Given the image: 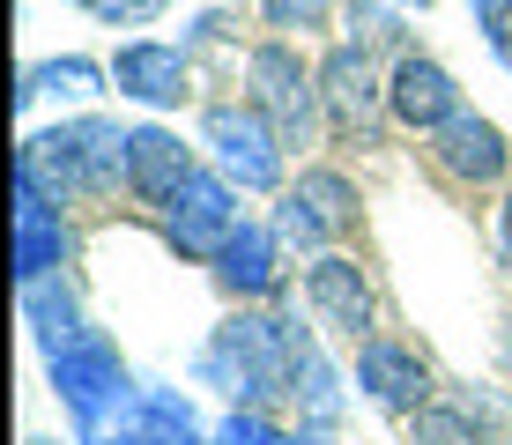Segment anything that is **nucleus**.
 Segmentation results:
<instances>
[{
  "mask_svg": "<svg viewBox=\"0 0 512 445\" xmlns=\"http://www.w3.org/2000/svg\"><path fill=\"white\" fill-rule=\"evenodd\" d=\"M245 89H253L245 104H253L290 149H305L312 127H320V112H327V104H320V75L305 67V52L282 45V38L253 45V60H245Z\"/></svg>",
  "mask_w": 512,
  "mask_h": 445,
  "instance_id": "obj_1",
  "label": "nucleus"
},
{
  "mask_svg": "<svg viewBox=\"0 0 512 445\" xmlns=\"http://www.w3.org/2000/svg\"><path fill=\"white\" fill-rule=\"evenodd\" d=\"M30 171H52V193H97L112 178H127V134L104 127V119H75V127H52L23 149Z\"/></svg>",
  "mask_w": 512,
  "mask_h": 445,
  "instance_id": "obj_2",
  "label": "nucleus"
},
{
  "mask_svg": "<svg viewBox=\"0 0 512 445\" xmlns=\"http://www.w3.org/2000/svg\"><path fill=\"white\" fill-rule=\"evenodd\" d=\"M201 134H208V149H216V171L231 178V186H245V193H268V186H282V141L268 119L253 112V104H208L201 112Z\"/></svg>",
  "mask_w": 512,
  "mask_h": 445,
  "instance_id": "obj_3",
  "label": "nucleus"
},
{
  "mask_svg": "<svg viewBox=\"0 0 512 445\" xmlns=\"http://www.w3.org/2000/svg\"><path fill=\"white\" fill-rule=\"evenodd\" d=\"M238 201H231V178L223 171H193L179 193L164 201V238L179 245L186 260H223V245L238 238Z\"/></svg>",
  "mask_w": 512,
  "mask_h": 445,
  "instance_id": "obj_4",
  "label": "nucleus"
},
{
  "mask_svg": "<svg viewBox=\"0 0 512 445\" xmlns=\"http://www.w3.org/2000/svg\"><path fill=\"white\" fill-rule=\"evenodd\" d=\"M357 223V193H349V178L342 171H305L290 193H282V216H275V238L282 245H327V238H342V230Z\"/></svg>",
  "mask_w": 512,
  "mask_h": 445,
  "instance_id": "obj_5",
  "label": "nucleus"
},
{
  "mask_svg": "<svg viewBox=\"0 0 512 445\" xmlns=\"http://www.w3.org/2000/svg\"><path fill=\"white\" fill-rule=\"evenodd\" d=\"M320 104H327V119H334L342 134L372 141V134H379V112H386V89H379L372 52H357V45H334L327 60H320Z\"/></svg>",
  "mask_w": 512,
  "mask_h": 445,
  "instance_id": "obj_6",
  "label": "nucleus"
},
{
  "mask_svg": "<svg viewBox=\"0 0 512 445\" xmlns=\"http://www.w3.org/2000/svg\"><path fill=\"white\" fill-rule=\"evenodd\" d=\"M305 297L312 312H320L327 334H342V342H372V282H364V267L349 253H320L305 267Z\"/></svg>",
  "mask_w": 512,
  "mask_h": 445,
  "instance_id": "obj_7",
  "label": "nucleus"
},
{
  "mask_svg": "<svg viewBox=\"0 0 512 445\" xmlns=\"http://www.w3.org/2000/svg\"><path fill=\"white\" fill-rule=\"evenodd\" d=\"M112 89L134 104H156V112H171V104L193 97V60L179 45H156V38H134L112 52Z\"/></svg>",
  "mask_w": 512,
  "mask_h": 445,
  "instance_id": "obj_8",
  "label": "nucleus"
},
{
  "mask_svg": "<svg viewBox=\"0 0 512 445\" xmlns=\"http://www.w3.org/2000/svg\"><path fill=\"white\" fill-rule=\"evenodd\" d=\"M386 112H394L401 127H416V134H438L453 112H468V104H461V89H453V75H446L438 60L401 52L394 75H386Z\"/></svg>",
  "mask_w": 512,
  "mask_h": 445,
  "instance_id": "obj_9",
  "label": "nucleus"
},
{
  "mask_svg": "<svg viewBox=\"0 0 512 445\" xmlns=\"http://www.w3.org/2000/svg\"><path fill=\"white\" fill-rule=\"evenodd\" d=\"M431 164L446 178H461V186H498L505 164H512V149H505V134L490 127L483 112H453L446 127L431 134Z\"/></svg>",
  "mask_w": 512,
  "mask_h": 445,
  "instance_id": "obj_10",
  "label": "nucleus"
},
{
  "mask_svg": "<svg viewBox=\"0 0 512 445\" xmlns=\"http://www.w3.org/2000/svg\"><path fill=\"white\" fill-rule=\"evenodd\" d=\"M357 386L379 408H401V416L431 408V364H423L409 342H379V334H372V342L357 349Z\"/></svg>",
  "mask_w": 512,
  "mask_h": 445,
  "instance_id": "obj_11",
  "label": "nucleus"
},
{
  "mask_svg": "<svg viewBox=\"0 0 512 445\" xmlns=\"http://www.w3.org/2000/svg\"><path fill=\"white\" fill-rule=\"evenodd\" d=\"M193 171H201V164H193V149L171 127H134L127 134V193H141V201L164 208Z\"/></svg>",
  "mask_w": 512,
  "mask_h": 445,
  "instance_id": "obj_12",
  "label": "nucleus"
},
{
  "mask_svg": "<svg viewBox=\"0 0 512 445\" xmlns=\"http://www.w3.org/2000/svg\"><path fill=\"white\" fill-rule=\"evenodd\" d=\"M275 230H260V223H245L231 245H223V260H216V275H223V290H238V297H268L275 290Z\"/></svg>",
  "mask_w": 512,
  "mask_h": 445,
  "instance_id": "obj_13",
  "label": "nucleus"
},
{
  "mask_svg": "<svg viewBox=\"0 0 512 445\" xmlns=\"http://www.w3.org/2000/svg\"><path fill=\"white\" fill-rule=\"evenodd\" d=\"M60 386H67V401H75L82 416H97V394H112V386H127V379H119L112 349L90 342L82 356H60Z\"/></svg>",
  "mask_w": 512,
  "mask_h": 445,
  "instance_id": "obj_14",
  "label": "nucleus"
},
{
  "mask_svg": "<svg viewBox=\"0 0 512 445\" xmlns=\"http://www.w3.org/2000/svg\"><path fill=\"white\" fill-rule=\"evenodd\" d=\"M112 82V67H90V60H45V67H30L23 75V104H38V97H97V89Z\"/></svg>",
  "mask_w": 512,
  "mask_h": 445,
  "instance_id": "obj_15",
  "label": "nucleus"
},
{
  "mask_svg": "<svg viewBox=\"0 0 512 445\" xmlns=\"http://www.w3.org/2000/svg\"><path fill=\"white\" fill-rule=\"evenodd\" d=\"M409 445H483V438H475V416H468V408H446V401H431V408H416V423H409Z\"/></svg>",
  "mask_w": 512,
  "mask_h": 445,
  "instance_id": "obj_16",
  "label": "nucleus"
},
{
  "mask_svg": "<svg viewBox=\"0 0 512 445\" xmlns=\"http://www.w3.org/2000/svg\"><path fill=\"white\" fill-rule=\"evenodd\" d=\"M342 23H349V45H357V52H386V45H401V15H394V8H379V0H349Z\"/></svg>",
  "mask_w": 512,
  "mask_h": 445,
  "instance_id": "obj_17",
  "label": "nucleus"
},
{
  "mask_svg": "<svg viewBox=\"0 0 512 445\" xmlns=\"http://www.w3.org/2000/svg\"><path fill=\"white\" fill-rule=\"evenodd\" d=\"M82 8H90L97 23H112V30H141V23H156L171 0H82Z\"/></svg>",
  "mask_w": 512,
  "mask_h": 445,
  "instance_id": "obj_18",
  "label": "nucleus"
},
{
  "mask_svg": "<svg viewBox=\"0 0 512 445\" xmlns=\"http://www.w3.org/2000/svg\"><path fill=\"white\" fill-rule=\"evenodd\" d=\"M468 8H475V30L490 38V52L512 67V0H468Z\"/></svg>",
  "mask_w": 512,
  "mask_h": 445,
  "instance_id": "obj_19",
  "label": "nucleus"
},
{
  "mask_svg": "<svg viewBox=\"0 0 512 445\" xmlns=\"http://www.w3.org/2000/svg\"><path fill=\"white\" fill-rule=\"evenodd\" d=\"M260 8H268L275 23H282V30H327L334 0H260Z\"/></svg>",
  "mask_w": 512,
  "mask_h": 445,
  "instance_id": "obj_20",
  "label": "nucleus"
},
{
  "mask_svg": "<svg viewBox=\"0 0 512 445\" xmlns=\"http://www.w3.org/2000/svg\"><path fill=\"white\" fill-rule=\"evenodd\" d=\"M216 445H282L275 431H268V423H253V416H231V423H223V438Z\"/></svg>",
  "mask_w": 512,
  "mask_h": 445,
  "instance_id": "obj_21",
  "label": "nucleus"
},
{
  "mask_svg": "<svg viewBox=\"0 0 512 445\" xmlns=\"http://www.w3.org/2000/svg\"><path fill=\"white\" fill-rule=\"evenodd\" d=\"M498 245H505V267H512V193H505V208H498Z\"/></svg>",
  "mask_w": 512,
  "mask_h": 445,
  "instance_id": "obj_22",
  "label": "nucleus"
},
{
  "mask_svg": "<svg viewBox=\"0 0 512 445\" xmlns=\"http://www.w3.org/2000/svg\"><path fill=\"white\" fill-rule=\"evenodd\" d=\"M409 8H431V0H409Z\"/></svg>",
  "mask_w": 512,
  "mask_h": 445,
  "instance_id": "obj_23",
  "label": "nucleus"
}]
</instances>
